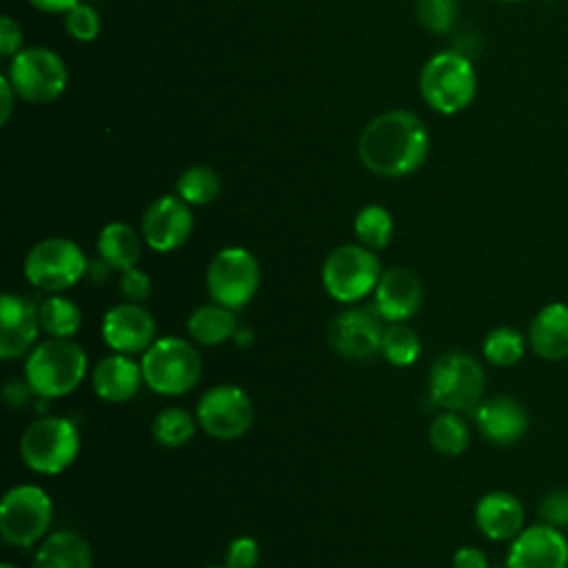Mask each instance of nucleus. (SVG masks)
I'll use <instances>...</instances> for the list:
<instances>
[{
  "instance_id": "423d86ee",
  "label": "nucleus",
  "mask_w": 568,
  "mask_h": 568,
  "mask_svg": "<svg viewBox=\"0 0 568 568\" xmlns=\"http://www.w3.org/2000/svg\"><path fill=\"white\" fill-rule=\"evenodd\" d=\"M486 375L477 357L464 351L439 355L428 373V397L442 410L468 413L484 399Z\"/></svg>"
},
{
  "instance_id": "a211bd4d",
  "label": "nucleus",
  "mask_w": 568,
  "mask_h": 568,
  "mask_svg": "<svg viewBox=\"0 0 568 568\" xmlns=\"http://www.w3.org/2000/svg\"><path fill=\"white\" fill-rule=\"evenodd\" d=\"M422 282L404 266H395L382 273L373 291V308L386 322H406L422 306Z\"/></svg>"
},
{
  "instance_id": "9d476101",
  "label": "nucleus",
  "mask_w": 568,
  "mask_h": 568,
  "mask_svg": "<svg viewBox=\"0 0 568 568\" xmlns=\"http://www.w3.org/2000/svg\"><path fill=\"white\" fill-rule=\"evenodd\" d=\"M260 264L244 246L220 248L204 273V284L211 302L226 308H244L260 288Z\"/></svg>"
},
{
  "instance_id": "cd10ccee",
  "label": "nucleus",
  "mask_w": 568,
  "mask_h": 568,
  "mask_svg": "<svg viewBox=\"0 0 568 568\" xmlns=\"http://www.w3.org/2000/svg\"><path fill=\"white\" fill-rule=\"evenodd\" d=\"M197 426V417L186 408L166 406L155 413L151 422V435L164 448H180L193 439Z\"/></svg>"
},
{
  "instance_id": "f8f14e48",
  "label": "nucleus",
  "mask_w": 568,
  "mask_h": 568,
  "mask_svg": "<svg viewBox=\"0 0 568 568\" xmlns=\"http://www.w3.org/2000/svg\"><path fill=\"white\" fill-rule=\"evenodd\" d=\"M200 428L220 442L240 439L253 424V402L235 384H217L204 390L195 404Z\"/></svg>"
},
{
  "instance_id": "393cba45",
  "label": "nucleus",
  "mask_w": 568,
  "mask_h": 568,
  "mask_svg": "<svg viewBox=\"0 0 568 568\" xmlns=\"http://www.w3.org/2000/svg\"><path fill=\"white\" fill-rule=\"evenodd\" d=\"M144 237L124 222H109L98 235V257L113 271H126L138 266L142 257Z\"/></svg>"
},
{
  "instance_id": "ea45409f",
  "label": "nucleus",
  "mask_w": 568,
  "mask_h": 568,
  "mask_svg": "<svg viewBox=\"0 0 568 568\" xmlns=\"http://www.w3.org/2000/svg\"><path fill=\"white\" fill-rule=\"evenodd\" d=\"M33 395V390L29 388V384L24 379H11L7 386H4V399L7 404L11 406H22L27 404V399Z\"/></svg>"
},
{
  "instance_id": "7c9ffc66",
  "label": "nucleus",
  "mask_w": 568,
  "mask_h": 568,
  "mask_svg": "<svg viewBox=\"0 0 568 568\" xmlns=\"http://www.w3.org/2000/svg\"><path fill=\"white\" fill-rule=\"evenodd\" d=\"M353 231L359 244L379 251L388 246L393 237V215L379 204H368L355 215Z\"/></svg>"
},
{
  "instance_id": "4468645a",
  "label": "nucleus",
  "mask_w": 568,
  "mask_h": 568,
  "mask_svg": "<svg viewBox=\"0 0 568 568\" xmlns=\"http://www.w3.org/2000/svg\"><path fill=\"white\" fill-rule=\"evenodd\" d=\"M100 335L111 353L124 355H142L158 339L151 311L135 302L113 304L102 315Z\"/></svg>"
},
{
  "instance_id": "ddd939ff",
  "label": "nucleus",
  "mask_w": 568,
  "mask_h": 568,
  "mask_svg": "<svg viewBox=\"0 0 568 568\" xmlns=\"http://www.w3.org/2000/svg\"><path fill=\"white\" fill-rule=\"evenodd\" d=\"M384 320L375 308H346L337 313L328 324L331 348L346 359H368L382 348Z\"/></svg>"
},
{
  "instance_id": "f03ea898",
  "label": "nucleus",
  "mask_w": 568,
  "mask_h": 568,
  "mask_svg": "<svg viewBox=\"0 0 568 568\" xmlns=\"http://www.w3.org/2000/svg\"><path fill=\"white\" fill-rule=\"evenodd\" d=\"M89 357L73 339L47 337L24 359V382L40 399H58L73 393L87 377Z\"/></svg>"
},
{
  "instance_id": "b1692460",
  "label": "nucleus",
  "mask_w": 568,
  "mask_h": 568,
  "mask_svg": "<svg viewBox=\"0 0 568 568\" xmlns=\"http://www.w3.org/2000/svg\"><path fill=\"white\" fill-rule=\"evenodd\" d=\"M240 324L233 308H226L217 302H209L191 311L186 317V333L193 344L200 346H220L235 337Z\"/></svg>"
},
{
  "instance_id": "58836bf2",
  "label": "nucleus",
  "mask_w": 568,
  "mask_h": 568,
  "mask_svg": "<svg viewBox=\"0 0 568 568\" xmlns=\"http://www.w3.org/2000/svg\"><path fill=\"white\" fill-rule=\"evenodd\" d=\"M453 568H488V557L477 546H462L453 552Z\"/></svg>"
},
{
  "instance_id": "e433bc0d",
  "label": "nucleus",
  "mask_w": 568,
  "mask_h": 568,
  "mask_svg": "<svg viewBox=\"0 0 568 568\" xmlns=\"http://www.w3.org/2000/svg\"><path fill=\"white\" fill-rule=\"evenodd\" d=\"M118 288L124 297V302H135V304H142L151 297L153 293V282L149 277L146 271L133 266V268H126L120 273L118 277Z\"/></svg>"
},
{
  "instance_id": "dca6fc26",
  "label": "nucleus",
  "mask_w": 568,
  "mask_h": 568,
  "mask_svg": "<svg viewBox=\"0 0 568 568\" xmlns=\"http://www.w3.org/2000/svg\"><path fill=\"white\" fill-rule=\"evenodd\" d=\"M506 568H568V541L548 524L526 526L506 555Z\"/></svg>"
},
{
  "instance_id": "0eeeda50",
  "label": "nucleus",
  "mask_w": 568,
  "mask_h": 568,
  "mask_svg": "<svg viewBox=\"0 0 568 568\" xmlns=\"http://www.w3.org/2000/svg\"><path fill=\"white\" fill-rule=\"evenodd\" d=\"M53 501L36 484H16L0 499V535L13 548H31L49 535Z\"/></svg>"
},
{
  "instance_id": "2f4dec72",
  "label": "nucleus",
  "mask_w": 568,
  "mask_h": 568,
  "mask_svg": "<svg viewBox=\"0 0 568 568\" xmlns=\"http://www.w3.org/2000/svg\"><path fill=\"white\" fill-rule=\"evenodd\" d=\"M175 191L189 206H204L220 195V178L211 166H189L178 178Z\"/></svg>"
},
{
  "instance_id": "4c0bfd02",
  "label": "nucleus",
  "mask_w": 568,
  "mask_h": 568,
  "mask_svg": "<svg viewBox=\"0 0 568 568\" xmlns=\"http://www.w3.org/2000/svg\"><path fill=\"white\" fill-rule=\"evenodd\" d=\"M22 42V31L11 16H2L0 20V51L2 55H16Z\"/></svg>"
},
{
  "instance_id": "412c9836",
  "label": "nucleus",
  "mask_w": 568,
  "mask_h": 568,
  "mask_svg": "<svg viewBox=\"0 0 568 568\" xmlns=\"http://www.w3.org/2000/svg\"><path fill=\"white\" fill-rule=\"evenodd\" d=\"M142 366L133 355L111 353L104 355L91 371L93 393L109 404H124L138 395L142 388Z\"/></svg>"
},
{
  "instance_id": "c9c22d12",
  "label": "nucleus",
  "mask_w": 568,
  "mask_h": 568,
  "mask_svg": "<svg viewBox=\"0 0 568 568\" xmlns=\"http://www.w3.org/2000/svg\"><path fill=\"white\" fill-rule=\"evenodd\" d=\"M260 544L251 535H240L229 541L224 552V564L229 568H255L260 561Z\"/></svg>"
},
{
  "instance_id": "1a4fd4ad",
  "label": "nucleus",
  "mask_w": 568,
  "mask_h": 568,
  "mask_svg": "<svg viewBox=\"0 0 568 568\" xmlns=\"http://www.w3.org/2000/svg\"><path fill=\"white\" fill-rule=\"evenodd\" d=\"M379 260L364 244H342L333 248L322 264V286L331 300L355 304L371 295L382 277Z\"/></svg>"
},
{
  "instance_id": "79ce46f5",
  "label": "nucleus",
  "mask_w": 568,
  "mask_h": 568,
  "mask_svg": "<svg viewBox=\"0 0 568 568\" xmlns=\"http://www.w3.org/2000/svg\"><path fill=\"white\" fill-rule=\"evenodd\" d=\"M36 9L47 13H67L71 7H75L80 0H29Z\"/></svg>"
},
{
  "instance_id": "473e14b6",
  "label": "nucleus",
  "mask_w": 568,
  "mask_h": 568,
  "mask_svg": "<svg viewBox=\"0 0 568 568\" xmlns=\"http://www.w3.org/2000/svg\"><path fill=\"white\" fill-rule=\"evenodd\" d=\"M64 29L80 42H91L100 33V16L91 4L78 2L64 13Z\"/></svg>"
},
{
  "instance_id": "20e7f679",
  "label": "nucleus",
  "mask_w": 568,
  "mask_h": 568,
  "mask_svg": "<svg viewBox=\"0 0 568 568\" xmlns=\"http://www.w3.org/2000/svg\"><path fill=\"white\" fill-rule=\"evenodd\" d=\"M18 450L29 470L38 475H60L78 459V426L62 415L38 417L22 430Z\"/></svg>"
},
{
  "instance_id": "37998d69",
  "label": "nucleus",
  "mask_w": 568,
  "mask_h": 568,
  "mask_svg": "<svg viewBox=\"0 0 568 568\" xmlns=\"http://www.w3.org/2000/svg\"><path fill=\"white\" fill-rule=\"evenodd\" d=\"M251 339H253V335H251V331H248L246 326H240L237 333H235V337H233V342H235L237 346H242V348H246V346L251 344Z\"/></svg>"
},
{
  "instance_id": "39448f33",
  "label": "nucleus",
  "mask_w": 568,
  "mask_h": 568,
  "mask_svg": "<svg viewBox=\"0 0 568 568\" xmlns=\"http://www.w3.org/2000/svg\"><path fill=\"white\" fill-rule=\"evenodd\" d=\"M477 91L470 60L459 51L435 53L419 73V93L426 104L444 115L464 111Z\"/></svg>"
},
{
  "instance_id": "c03bdc74",
  "label": "nucleus",
  "mask_w": 568,
  "mask_h": 568,
  "mask_svg": "<svg viewBox=\"0 0 568 568\" xmlns=\"http://www.w3.org/2000/svg\"><path fill=\"white\" fill-rule=\"evenodd\" d=\"M0 568H18V566H16V564H9V561H4Z\"/></svg>"
},
{
  "instance_id": "5701e85b",
  "label": "nucleus",
  "mask_w": 568,
  "mask_h": 568,
  "mask_svg": "<svg viewBox=\"0 0 568 568\" xmlns=\"http://www.w3.org/2000/svg\"><path fill=\"white\" fill-rule=\"evenodd\" d=\"M31 568H93V552L80 532L60 528L38 544Z\"/></svg>"
},
{
  "instance_id": "f704fd0d",
  "label": "nucleus",
  "mask_w": 568,
  "mask_h": 568,
  "mask_svg": "<svg viewBox=\"0 0 568 568\" xmlns=\"http://www.w3.org/2000/svg\"><path fill=\"white\" fill-rule=\"evenodd\" d=\"M537 515L541 524H548L559 530L568 528V488L548 490L537 504Z\"/></svg>"
},
{
  "instance_id": "2eb2a0df",
  "label": "nucleus",
  "mask_w": 568,
  "mask_h": 568,
  "mask_svg": "<svg viewBox=\"0 0 568 568\" xmlns=\"http://www.w3.org/2000/svg\"><path fill=\"white\" fill-rule=\"evenodd\" d=\"M144 244L155 253L180 248L193 231L191 206L180 195H162L149 204L142 215Z\"/></svg>"
},
{
  "instance_id": "6e6552de",
  "label": "nucleus",
  "mask_w": 568,
  "mask_h": 568,
  "mask_svg": "<svg viewBox=\"0 0 568 568\" xmlns=\"http://www.w3.org/2000/svg\"><path fill=\"white\" fill-rule=\"evenodd\" d=\"M22 271L33 288L53 295L73 288L89 273V260L73 240L47 237L29 248Z\"/></svg>"
},
{
  "instance_id": "6ab92c4d",
  "label": "nucleus",
  "mask_w": 568,
  "mask_h": 568,
  "mask_svg": "<svg viewBox=\"0 0 568 568\" xmlns=\"http://www.w3.org/2000/svg\"><path fill=\"white\" fill-rule=\"evenodd\" d=\"M473 415L475 426L484 439L497 446H510L519 442L530 426L528 410L510 395H493L481 399Z\"/></svg>"
},
{
  "instance_id": "72a5a7b5",
  "label": "nucleus",
  "mask_w": 568,
  "mask_h": 568,
  "mask_svg": "<svg viewBox=\"0 0 568 568\" xmlns=\"http://www.w3.org/2000/svg\"><path fill=\"white\" fill-rule=\"evenodd\" d=\"M455 16H457L455 0H417L419 22L435 33L448 31L455 22Z\"/></svg>"
},
{
  "instance_id": "f3484780",
  "label": "nucleus",
  "mask_w": 568,
  "mask_h": 568,
  "mask_svg": "<svg viewBox=\"0 0 568 568\" xmlns=\"http://www.w3.org/2000/svg\"><path fill=\"white\" fill-rule=\"evenodd\" d=\"M42 331L38 306L13 291L0 297V357L18 359L29 355Z\"/></svg>"
},
{
  "instance_id": "aec40b11",
  "label": "nucleus",
  "mask_w": 568,
  "mask_h": 568,
  "mask_svg": "<svg viewBox=\"0 0 568 568\" xmlns=\"http://www.w3.org/2000/svg\"><path fill=\"white\" fill-rule=\"evenodd\" d=\"M475 526L490 541H513L526 526L521 501L508 490H490L475 504Z\"/></svg>"
},
{
  "instance_id": "7ed1b4c3",
  "label": "nucleus",
  "mask_w": 568,
  "mask_h": 568,
  "mask_svg": "<svg viewBox=\"0 0 568 568\" xmlns=\"http://www.w3.org/2000/svg\"><path fill=\"white\" fill-rule=\"evenodd\" d=\"M144 386L164 397L186 395L202 377V357L191 339L158 337L140 359Z\"/></svg>"
},
{
  "instance_id": "a18cd8bd",
  "label": "nucleus",
  "mask_w": 568,
  "mask_h": 568,
  "mask_svg": "<svg viewBox=\"0 0 568 568\" xmlns=\"http://www.w3.org/2000/svg\"><path fill=\"white\" fill-rule=\"evenodd\" d=\"M206 568H229L226 564H222V566H206Z\"/></svg>"
},
{
  "instance_id": "c756f323",
  "label": "nucleus",
  "mask_w": 568,
  "mask_h": 568,
  "mask_svg": "<svg viewBox=\"0 0 568 568\" xmlns=\"http://www.w3.org/2000/svg\"><path fill=\"white\" fill-rule=\"evenodd\" d=\"M386 362H390L397 368L413 366L422 355V342L413 328H408L404 322L386 324L382 335V348Z\"/></svg>"
},
{
  "instance_id": "49530a36",
  "label": "nucleus",
  "mask_w": 568,
  "mask_h": 568,
  "mask_svg": "<svg viewBox=\"0 0 568 568\" xmlns=\"http://www.w3.org/2000/svg\"><path fill=\"white\" fill-rule=\"evenodd\" d=\"M501 2H519V0H501Z\"/></svg>"
},
{
  "instance_id": "4be33fe9",
  "label": "nucleus",
  "mask_w": 568,
  "mask_h": 568,
  "mask_svg": "<svg viewBox=\"0 0 568 568\" xmlns=\"http://www.w3.org/2000/svg\"><path fill=\"white\" fill-rule=\"evenodd\" d=\"M528 346L546 362L568 357V304L550 302L541 306L528 326Z\"/></svg>"
},
{
  "instance_id": "bb28decb",
  "label": "nucleus",
  "mask_w": 568,
  "mask_h": 568,
  "mask_svg": "<svg viewBox=\"0 0 568 568\" xmlns=\"http://www.w3.org/2000/svg\"><path fill=\"white\" fill-rule=\"evenodd\" d=\"M428 442L435 453L444 457H457L470 444V428L462 413L442 410L428 426Z\"/></svg>"
},
{
  "instance_id": "c85d7f7f",
  "label": "nucleus",
  "mask_w": 568,
  "mask_h": 568,
  "mask_svg": "<svg viewBox=\"0 0 568 568\" xmlns=\"http://www.w3.org/2000/svg\"><path fill=\"white\" fill-rule=\"evenodd\" d=\"M526 346H528V339L517 328L497 326L484 337L481 353L488 364L506 368V366H515L524 357Z\"/></svg>"
},
{
  "instance_id": "a878e982",
  "label": "nucleus",
  "mask_w": 568,
  "mask_h": 568,
  "mask_svg": "<svg viewBox=\"0 0 568 568\" xmlns=\"http://www.w3.org/2000/svg\"><path fill=\"white\" fill-rule=\"evenodd\" d=\"M38 317L40 326L47 333V337H62V339H73V335L82 326V311L80 306L60 293L47 295L38 304Z\"/></svg>"
},
{
  "instance_id": "a19ab883",
  "label": "nucleus",
  "mask_w": 568,
  "mask_h": 568,
  "mask_svg": "<svg viewBox=\"0 0 568 568\" xmlns=\"http://www.w3.org/2000/svg\"><path fill=\"white\" fill-rule=\"evenodd\" d=\"M13 93H16V91H13L11 82H9V78L2 75V78H0V98H2V115H0V122H2V124H7V120H9V115H11Z\"/></svg>"
},
{
  "instance_id": "f257e3e1",
  "label": "nucleus",
  "mask_w": 568,
  "mask_h": 568,
  "mask_svg": "<svg viewBox=\"0 0 568 568\" xmlns=\"http://www.w3.org/2000/svg\"><path fill=\"white\" fill-rule=\"evenodd\" d=\"M362 164L384 178L408 175L428 153V133L410 111H386L373 118L357 142Z\"/></svg>"
},
{
  "instance_id": "9b49d317",
  "label": "nucleus",
  "mask_w": 568,
  "mask_h": 568,
  "mask_svg": "<svg viewBox=\"0 0 568 568\" xmlns=\"http://www.w3.org/2000/svg\"><path fill=\"white\" fill-rule=\"evenodd\" d=\"M7 78L16 95L33 104H47L62 95L69 75L55 51L47 47H29L13 55Z\"/></svg>"
}]
</instances>
